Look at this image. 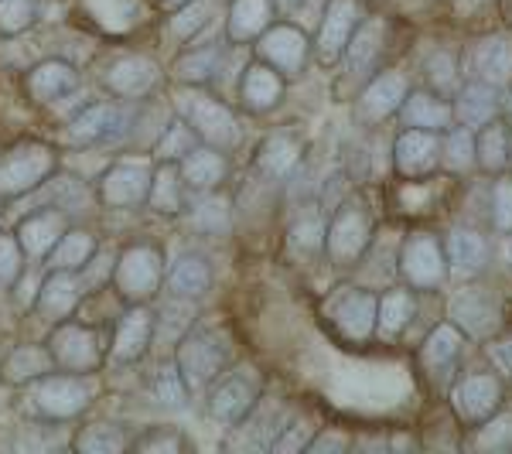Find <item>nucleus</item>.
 I'll use <instances>...</instances> for the list:
<instances>
[{
  "label": "nucleus",
  "mask_w": 512,
  "mask_h": 454,
  "mask_svg": "<svg viewBox=\"0 0 512 454\" xmlns=\"http://www.w3.org/2000/svg\"><path fill=\"white\" fill-rule=\"evenodd\" d=\"M379 233V216L376 205L369 202V195L362 188H352L332 205V216L325 226V253L328 267L335 274H355L362 257L369 253L373 239Z\"/></svg>",
  "instance_id": "nucleus-1"
},
{
  "label": "nucleus",
  "mask_w": 512,
  "mask_h": 454,
  "mask_svg": "<svg viewBox=\"0 0 512 454\" xmlns=\"http://www.w3.org/2000/svg\"><path fill=\"white\" fill-rule=\"evenodd\" d=\"M393 52H396V21L386 18V14L369 11L359 28H355V35L349 38V45H345L342 62H338L342 72L335 79V96L352 99L383 65H390Z\"/></svg>",
  "instance_id": "nucleus-2"
},
{
  "label": "nucleus",
  "mask_w": 512,
  "mask_h": 454,
  "mask_svg": "<svg viewBox=\"0 0 512 454\" xmlns=\"http://www.w3.org/2000/svg\"><path fill=\"white\" fill-rule=\"evenodd\" d=\"M93 403H96V376L52 369L48 376L24 386L21 410L35 424L38 420L41 424H72V420L86 417L93 410Z\"/></svg>",
  "instance_id": "nucleus-3"
},
{
  "label": "nucleus",
  "mask_w": 512,
  "mask_h": 454,
  "mask_svg": "<svg viewBox=\"0 0 512 454\" xmlns=\"http://www.w3.org/2000/svg\"><path fill=\"white\" fill-rule=\"evenodd\" d=\"M175 369L185 379L188 393H205L216 379L233 366V338L226 328L205 325V321H192L175 342Z\"/></svg>",
  "instance_id": "nucleus-4"
},
{
  "label": "nucleus",
  "mask_w": 512,
  "mask_h": 454,
  "mask_svg": "<svg viewBox=\"0 0 512 454\" xmlns=\"http://www.w3.org/2000/svg\"><path fill=\"white\" fill-rule=\"evenodd\" d=\"M171 113L185 120L198 144L219 147V151H233L239 144V117L212 86H175L171 93Z\"/></svg>",
  "instance_id": "nucleus-5"
},
{
  "label": "nucleus",
  "mask_w": 512,
  "mask_h": 454,
  "mask_svg": "<svg viewBox=\"0 0 512 454\" xmlns=\"http://www.w3.org/2000/svg\"><path fill=\"white\" fill-rule=\"evenodd\" d=\"M396 280L417 294H441L451 284L444 233L417 226L396 243Z\"/></svg>",
  "instance_id": "nucleus-6"
},
{
  "label": "nucleus",
  "mask_w": 512,
  "mask_h": 454,
  "mask_svg": "<svg viewBox=\"0 0 512 454\" xmlns=\"http://www.w3.org/2000/svg\"><path fill=\"white\" fill-rule=\"evenodd\" d=\"M164 270H168L164 246L154 239H134L113 260V294L123 304H151L164 291Z\"/></svg>",
  "instance_id": "nucleus-7"
},
{
  "label": "nucleus",
  "mask_w": 512,
  "mask_h": 454,
  "mask_svg": "<svg viewBox=\"0 0 512 454\" xmlns=\"http://www.w3.org/2000/svg\"><path fill=\"white\" fill-rule=\"evenodd\" d=\"M59 147L48 140H18L0 154V202H18L28 192H38L59 171Z\"/></svg>",
  "instance_id": "nucleus-8"
},
{
  "label": "nucleus",
  "mask_w": 512,
  "mask_h": 454,
  "mask_svg": "<svg viewBox=\"0 0 512 454\" xmlns=\"http://www.w3.org/2000/svg\"><path fill=\"white\" fill-rule=\"evenodd\" d=\"M506 396H509V383L489 366V369H472V373L454 376V383L444 393V403H448L454 424L461 431H472V427L489 420L506 403Z\"/></svg>",
  "instance_id": "nucleus-9"
},
{
  "label": "nucleus",
  "mask_w": 512,
  "mask_h": 454,
  "mask_svg": "<svg viewBox=\"0 0 512 454\" xmlns=\"http://www.w3.org/2000/svg\"><path fill=\"white\" fill-rule=\"evenodd\" d=\"M96 82L110 99L120 103H144L164 82V65L147 52H117L99 62Z\"/></svg>",
  "instance_id": "nucleus-10"
},
{
  "label": "nucleus",
  "mask_w": 512,
  "mask_h": 454,
  "mask_svg": "<svg viewBox=\"0 0 512 454\" xmlns=\"http://www.w3.org/2000/svg\"><path fill=\"white\" fill-rule=\"evenodd\" d=\"M48 352L55 359V369L62 373H79V376H96L106 366V338L96 325L82 318H65L55 321L52 332L45 338Z\"/></svg>",
  "instance_id": "nucleus-11"
},
{
  "label": "nucleus",
  "mask_w": 512,
  "mask_h": 454,
  "mask_svg": "<svg viewBox=\"0 0 512 454\" xmlns=\"http://www.w3.org/2000/svg\"><path fill=\"white\" fill-rule=\"evenodd\" d=\"M250 48H253V59L267 62L270 69L280 72L287 82L301 79L304 72H308V65L315 62L311 31H304L301 24L291 18H277Z\"/></svg>",
  "instance_id": "nucleus-12"
},
{
  "label": "nucleus",
  "mask_w": 512,
  "mask_h": 454,
  "mask_svg": "<svg viewBox=\"0 0 512 454\" xmlns=\"http://www.w3.org/2000/svg\"><path fill=\"white\" fill-rule=\"evenodd\" d=\"M468 335L454 325L451 318H441L431 332L424 335V342L417 345V369L424 376V383L434 393H448L454 376L461 373V359H465Z\"/></svg>",
  "instance_id": "nucleus-13"
},
{
  "label": "nucleus",
  "mask_w": 512,
  "mask_h": 454,
  "mask_svg": "<svg viewBox=\"0 0 512 454\" xmlns=\"http://www.w3.org/2000/svg\"><path fill=\"white\" fill-rule=\"evenodd\" d=\"M376 301L379 294L366 284H345L325 301L328 328L342 338L345 345H369L376 338Z\"/></svg>",
  "instance_id": "nucleus-14"
},
{
  "label": "nucleus",
  "mask_w": 512,
  "mask_h": 454,
  "mask_svg": "<svg viewBox=\"0 0 512 454\" xmlns=\"http://www.w3.org/2000/svg\"><path fill=\"white\" fill-rule=\"evenodd\" d=\"M444 318H451L468 342H485L502 328V294L482 280H461V287L448 297Z\"/></svg>",
  "instance_id": "nucleus-15"
},
{
  "label": "nucleus",
  "mask_w": 512,
  "mask_h": 454,
  "mask_svg": "<svg viewBox=\"0 0 512 454\" xmlns=\"http://www.w3.org/2000/svg\"><path fill=\"white\" fill-rule=\"evenodd\" d=\"M410 86H414V82H410L407 69H400V65H383V69L352 96V120L359 123L362 130H379L383 123L396 120Z\"/></svg>",
  "instance_id": "nucleus-16"
},
{
  "label": "nucleus",
  "mask_w": 512,
  "mask_h": 454,
  "mask_svg": "<svg viewBox=\"0 0 512 454\" xmlns=\"http://www.w3.org/2000/svg\"><path fill=\"white\" fill-rule=\"evenodd\" d=\"M263 396V373L256 366H229L216 383L205 390V414L216 424L236 427Z\"/></svg>",
  "instance_id": "nucleus-17"
},
{
  "label": "nucleus",
  "mask_w": 512,
  "mask_h": 454,
  "mask_svg": "<svg viewBox=\"0 0 512 454\" xmlns=\"http://www.w3.org/2000/svg\"><path fill=\"white\" fill-rule=\"evenodd\" d=\"M154 161H113L103 168V175L93 181V198L103 209L113 212H137L144 209L151 192Z\"/></svg>",
  "instance_id": "nucleus-18"
},
{
  "label": "nucleus",
  "mask_w": 512,
  "mask_h": 454,
  "mask_svg": "<svg viewBox=\"0 0 512 454\" xmlns=\"http://www.w3.org/2000/svg\"><path fill=\"white\" fill-rule=\"evenodd\" d=\"M369 14L366 0H325L321 7L318 28L311 31V48H315V62L321 69H335L342 62V52L355 35V28Z\"/></svg>",
  "instance_id": "nucleus-19"
},
{
  "label": "nucleus",
  "mask_w": 512,
  "mask_h": 454,
  "mask_svg": "<svg viewBox=\"0 0 512 454\" xmlns=\"http://www.w3.org/2000/svg\"><path fill=\"white\" fill-rule=\"evenodd\" d=\"M461 79H478L506 93L512 86V28L485 31L461 48Z\"/></svg>",
  "instance_id": "nucleus-20"
},
{
  "label": "nucleus",
  "mask_w": 512,
  "mask_h": 454,
  "mask_svg": "<svg viewBox=\"0 0 512 454\" xmlns=\"http://www.w3.org/2000/svg\"><path fill=\"white\" fill-rule=\"evenodd\" d=\"M154 335H158V311L151 304H123V315L113 321L106 362L110 366H137L151 352Z\"/></svg>",
  "instance_id": "nucleus-21"
},
{
  "label": "nucleus",
  "mask_w": 512,
  "mask_h": 454,
  "mask_svg": "<svg viewBox=\"0 0 512 454\" xmlns=\"http://www.w3.org/2000/svg\"><path fill=\"white\" fill-rule=\"evenodd\" d=\"M304 151H308V134L297 123H284V127H274L267 137L260 140L253 154V175L260 181H274V185H284V181L294 178V171L301 168Z\"/></svg>",
  "instance_id": "nucleus-22"
},
{
  "label": "nucleus",
  "mask_w": 512,
  "mask_h": 454,
  "mask_svg": "<svg viewBox=\"0 0 512 454\" xmlns=\"http://www.w3.org/2000/svg\"><path fill=\"white\" fill-rule=\"evenodd\" d=\"M127 103L120 99H96L65 123V144L72 147H99L127 134Z\"/></svg>",
  "instance_id": "nucleus-23"
},
{
  "label": "nucleus",
  "mask_w": 512,
  "mask_h": 454,
  "mask_svg": "<svg viewBox=\"0 0 512 454\" xmlns=\"http://www.w3.org/2000/svg\"><path fill=\"white\" fill-rule=\"evenodd\" d=\"M393 175L396 181H417L431 178L441 171V134L431 130L400 127L393 137Z\"/></svg>",
  "instance_id": "nucleus-24"
},
{
  "label": "nucleus",
  "mask_w": 512,
  "mask_h": 454,
  "mask_svg": "<svg viewBox=\"0 0 512 454\" xmlns=\"http://www.w3.org/2000/svg\"><path fill=\"white\" fill-rule=\"evenodd\" d=\"M287 82L280 72L270 69L267 62L260 59H246L243 72H239V82H236V99H239V110L246 117H267L274 113L287 96Z\"/></svg>",
  "instance_id": "nucleus-25"
},
{
  "label": "nucleus",
  "mask_w": 512,
  "mask_h": 454,
  "mask_svg": "<svg viewBox=\"0 0 512 454\" xmlns=\"http://www.w3.org/2000/svg\"><path fill=\"white\" fill-rule=\"evenodd\" d=\"M444 253H448V270L451 280H475L489 270L492 260V246L489 236L482 229L468 226V222H458L444 233Z\"/></svg>",
  "instance_id": "nucleus-26"
},
{
  "label": "nucleus",
  "mask_w": 512,
  "mask_h": 454,
  "mask_svg": "<svg viewBox=\"0 0 512 454\" xmlns=\"http://www.w3.org/2000/svg\"><path fill=\"white\" fill-rule=\"evenodd\" d=\"M229 45L222 41H209V45H185L168 65V79L175 86H212L222 69H226Z\"/></svg>",
  "instance_id": "nucleus-27"
},
{
  "label": "nucleus",
  "mask_w": 512,
  "mask_h": 454,
  "mask_svg": "<svg viewBox=\"0 0 512 454\" xmlns=\"http://www.w3.org/2000/svg\"><path fill=\"white\" fill-rule=\"evenodd\" d=\"M82 86V76L72 62L65 59H41L24 72L21 89L24 96L31 99L35 106H52L62 103L65 96H72Z\"/></svg>",
  "instance_id": "nucleus-28"
},
{
  "label": "nucleus",
  "mask_w": 512,
  "mask_h": 454,
  "mask_svg": "<svg viewBox=\"0 0 512 454\" xmlns=\"http://www.w3.org/2000/svg\"><path fill=\"white\" fill-rule=\"evenodd\" d=\"M188 233L205 239H226L236 229V202L222 188L216 192H202L188 198V209L181 212Z\"/></svg>",
  "instance_id": "nucleus-29"
},
{
  "label": "nucleus",
  "mask_w": 512,
  "mask_h": 454,
  "mask_svg": "<svg viewBox=\"0 0 512 454\" xmlns=\"http://www.w3.org/2000/svg\"><path fill=\"white\" fill-rule=\"evenodd\" d=\"M212 284H216L212 260L198 250L178 253V257L168 263V270H164V291H168L171 301L195 304L212 291Z\"/></svg>",
  "instance_id": "nucleus-30"
},
{
  "label": "nucleus",
  "mask_w": 512,
  "mask_h": 454,
  "mask_svg": "<svg viewBox=\"0 0 512 454\" xmlns=\"http://www.w3.org/2000/svg\"><path fill=\"white\" fill-rule=\"evenodd\" d=\"M82 297H86V287H82L79 274H69V270H45L31 311H35V318L55 325V321L76 315Z\"/></svg>",
  "instance_id": "nucleus-31"
},
{
  "label": "nucleus",
  "mask_w": 512,
  "mask_h": 454,
  "mask_svg": "<svg viewBox=\"0 0 512 454\" xmlns=\"http://www.w3.org/2000/svg\"><path fill=\"white\" fill-rule=\"evenodd\" d=\"M69 226H72V216H65V212L55 209V205H41V209L18 219L14 236H18L24 257H28L31 263H41L48 253H52V246L59 243V236Z\"/></svg>",
  "instance_id": "nucleus-32"
},
{
  "label": "nucleus",
  "mask_w": 512,
  "mask_h": 454,
  "mask_svg": "<svg viewBox=\"0 0 512 454\" xmlns=\"http://www.w3.org/2000/svg\"><path fill=\"white\" fill-rule=\"evenodd\" d=\"M417 315H420L417 291H410V287H403V284L386 287L376 301V338L373 342H383V345L400 342V338L410 332V325L417 321Z\"/></svg>",
  "instance_id": "nucleus-33"
},
{
  "label": "nucleus",
  "mask_w": 512,
  "mask_h": 454,
  "mask_svg": "<svg viewBox=\"0 0 512 454\" xmlns=\"http://www.w3.org/2000/svg\"><path fill=\"white\" fill-rule=\"evenodd\" d=\"M181 181H185L188 195H202V192H216L233 175V161H229V151H219V147L209 144H195L185 158L178 161Z\"/></svg>",
  "instance_id": "nucleus-34"
},
{
  "label": "nucleus",
  "mask_w": 512,
  "mask_h": 454,
  "mask_svg": "<svg viewBox=\"0 0 512 454\" xmlns=\"http://www.w3.org/2000/svg\"><path fill=\"white\" fill-rule=\"evenodd\" d=\"M396 123H400V127L444 134V130L454 127V103H451V96H441L427 86H410L400 113H396Z\"/></svg>",
  "instance_id": "nucleus-35"
},
{
  "label": "nucleus",
  "mask_w": 512,
  "mask_h": 454,
  "mask_svg": "<svg viewBox=\"0 0 512 454\" xmlns=\"http://www.w3.org/2000/svg\"><path fill=\"white\" fill-rule=\"evenodd\" d=\"M274 21H277V11L270 0H229L222 38H226L229 48H250Z\"/></svg>",
  "instance_id": "nucleus-36"
},
{
  "label": "nucleus",
  "mask_w": 512,
  "mask_h": 454,
  "mask_svg": "<svg viewBox=\"0 0 512 454\" xmlns=\"http://www.w3.org/2000/svg\"><path fill=\"white\" fill-rule=\"evenodd\" d=\"M454 181H458V178L444 175V171H437V175H431V178L400 181V185H396V195H393V205L403 212V216H410V219L434 216V212L441 209L444 202H448Z\"/></svg>",
  "instance_id": "nucleus-37"
},
{
  "label": "nucleus",
  "mask_w": 512,
  "mask_h": 454,
  "mask_svg": "<svg viewBox=\"0 0 512 454\" xmlns=\"http://www.w3.org/2000/svg\"><path fill=\"white\" fill-rule=\"evenodd\" d=\"M475 171L482 178H495L512 171V127L502 117L475 130Z\"/></svg>",
  "instance_id": "nucleus-38"
},
{
  "label": "nucleus",
  "mask_w": 512,
  "mask_h": 454,
  "mask_svg": "<svg viewBox=\"0 0 512 454\" xmlns=\"http://www.w3.org/2000/svg\"><path fill=\"white\" fill-rule=\"evenodd\" d=\"M451 103H454V123H461L468 130H478L482 123L502 117V89L485 86L478 79H461Z\"/></svg>",
  "instance_id": "nucleus-39"
},
{
  "label": "nucleus",
  "mask_w": 512,
  "mask_h": 454,
  "mask_svg": "<svg viewBox=\"0 0 512 454\" xmlns=\"http://www.w3.org/2000/svg\"><path fill=\"white\" fill-rule=\"evenodd\" d=\"M55 369V359L48 352L45 342H21L0 359V386H11V390H24L28 383L48 376Z\"/></svg>",
  "instance_id": "nucleus-40"
},
{
  "label": "nucleus",
  "mask_w": 512,
  "mask_h": 454,
  "mask_svg": "<svg viewBox=\"0 0 512 454\" xmlns=\"http://www.w3.org/2000/svg\"><path fill=\"white\" fill-rule=\"evenodd\" d=\"M188 188L181 181L178 164L171 161H154V175H151V192H147L144 209H151L161 219H181V212L188 209Z\"/></svg>",
  "instance_id": "nucleus-41"
},
{
  "label": "nucleus",
  "mask_w": 512,
  "mask_h": 454,
  "mask_svg": "<svg viewBox=\"0 0 512 454\" xmlns=\"http://www.w3.org/2000/svg\"><path fill=\"white\" fill-rule=\"evenodd\" d=\"M96 253H99V236L93 233V229L76 226V222H72V226L59 236V243L52 246V253L41 260V267H45V270H69V274H82Z\"/></svg>",
  "instance_id": "nucleus-42"
},
{
  "label": "nucleus",
  "mask_w": 512,
  "mask_h": 454,
  "mask_svg": "<svg viewBox=\"0 0 512 454\" xmlns=\"http://www.w3.org/2000/svg\"><path fill=\"white\" fill-rule=\"evenodd\" d=\"M325 226H328L325 202L311 198V202L297 205L291 226H287V239H291V246L301 257H321L325 253Z\"/></svg>",
  "instance_id": "nucleus-43"
},
{
  "label": "nucleus",
  "mask_w": 512,
  "mask_h": 454,
  "mask_svg": "<svg viewBox=\"0 0 512 454\" xmlns=\"http://www.w3.org/2000/svg\"><path fill=\"white\" fill-rule=\"evenodd\" d=\"M216 0H192V4L178 7V11H168L164 14V24H161V35L168 41L171 48H185L202 35L205 28L216 18Z\"/></svg>",
  "instance_id": "nucleus-44"
},
{
  "label": "nucleus",
  "mask_w": 512,
  "mask_h": 454,
  "mask_svg": "<svg viewBox=\"0 0 512 454\" xmlns=\"http://www.w3.org/2000/svg\"><path fill=\"white\" fill-rule=\"evenodd\" d=\"M130 441H134V431L127 424H117V420H93V424H82L76 434H72L69 448L79 454H120L130 451Z\"/></svg>",
  "instance_id": "nucleus-45"
},
{
  "label": "nucleus",
  "mask_w": 512,
  "mask_h": 454,
  "mask_svg": "<svg viewBox=\"0 0 512 454\" xmlns=\"http://www.w3.org/2000/svg\"><path fill=\"white\" fill-rule=\"evenodd\" d=\"M420 86L434 89L441 96H454L461 86V48L434 45L431 52L420 59Z\"/></svg>",
  "instance_id": "nucleus-46"
},
{
  "label": "nucleus",
  "mask_w": 512,
  "mask_h": 454,
  "mask_svg": "<svg viewBox=\"0 0 512 454\" xmlns=\"http://www.w3.org/2000/svg\"><path fill=\"white\" fill-rule=\"evenodd\" d=\"M441 171L451 178H468L475 171V130L454 123L441 134Z\"/></svg>",
  "instance_id": "nucleus-47"
},
{
  "label": "nucleus",
  "mask_w": 512,
  "mask_h": 454,
  "mask_svg": "<svg viewBox=\"0 0 512 454\" xmlns=\"http://www.w3.org/2000/svg\"><path fill=\"white\" fill-rule=\"evenodd\" d=\"M468 448L478 454H512V407L499 410L468 431Z\"/></svg>",
  "instance_id": "nucleus-48"
},
{
  "label": "nucleus",
  "mask_w": 512,
  "mask_h": 454,
  "mask_svg": "<svg viewBox=\"0 0 512 454\" xmlns=\"http://www.w3.org/2000/svg\"><path fill=\"white\" fill-rule=\"evenodd\" d=\"M195 144H198V140H195L192 130L185 127V120L171 113V117L158 127V137L151 140V161H171V164H178L188 151H192Z\"/></svg>",
  "instance_id": "nucleus-49"
},
{
  "label": "nucleus",
  "mask_w": 512,
  "mask_h": 454,
  "mask_svg": "<svg viewBox=\"0 0 512 454\" xmlns=\"http://www.w3.org/2000/svg\"><path fill=\"white\" fill-rule=\"evenodd\" d=\"M130 451H140V454H185V451H195V441L175 424H151L144 434H134Z\"/></svg>",
  "instance_id": "nucleus-50"
},
{
  "label": "nucleus",
  "mask_w": 512,
  "mask_h": 454,
  "mask_svg": "<svg viewBox=\"0 0 512 454\" xmlns=\"http://www.w3.org/2000/svg\"><path fill=\"white\" fill-rule=\"evenodd\" d=\"M485 222L495 236L512 233V171L506 175H495L489 185V202H485Z\"/></svg>",
  "instance_id": "nucleus-51"
},
{
  "label": "nucleus",
  "mask_w": 512,
  "mask_h": 454,
  "mask_svg": "<svg viewBox=\"0 0 512 454\" xmlns=\"http://www.w3.org/2000/svg\"><path fill=\"white\" fill-rule=\"evenodd\" d=\"M151 393L154 400L161 403V407L168 410H185L188 400H192V393H188L185 379H181V373L175 369V359L161 362L158 373H154V383H151Z\"/></svg>",
  "instance_id": "nucleus-52"
},
{
  "label": "nucleus",
  "mask_w": 512,
  "mask_h": 454,
  "mask_svg": "<svg viewBox=\"0 0 512 454\" xmlns=\"http://www.w3.org/2000/svg\"><path fill=\"white\" fill-rule=\"evenodd\" d=\"M41 18V0H0V38L28 35Z\"/></svg>",
  "instance_id": "nucleus-53"
},
{
  "label": "nucleus",
  "mask_w": 512,
  "mask_h": 454,
  "mask_svg": "<svg viewBox=\"0 0 512 454\" xmlns=\"http://www.w3.org/2000/svg\"><path fill=\"white\" fill-rule=\"evenodd\" d=\"M41 188H48V192H52V205H55V209H62L65 216H72V212L86 205V185H82L76 175L62 171V168L55 171V175L48 178Z\"/></svg>",
  "instance_id": "nucleus-54"
},
{
  "label": "nucleus",
  "mask_w": 512,
  "mask_h": 454,
  "mask_svg": "<svg viewBox=\"0 0 512 454\" xmlns=\"http://www.w3.org/2000/svg\"><path fill=\"white\" fill-rule=\"evenodd\" d=\"M28 257H24L18 236H14V229L7 233V229H0V287H7L11 291L14 280L24 274V267H28Z\"/></svg>",
  "instance_id": "nucleus-55"
},
{
  "label": "nucleus",
  "mask_w": 512,
  "mask_h": 454,
  "mask_svg": "<svg viewBox=\"0 0 512 454\" xmlns=\"http://www.w3.org/2000/svg\"><path fill=\"white\" fill-rule=\"evenodd\" d=\"M318 427L311 424V417L308 414H291V420L284 424V431L277 434V441H274V448L270 451H304V444L311 441V434H315Z\"/></svg>",
  "instance_id": "nucleus-56"
},
{
  "label": "nucleus",
  "mask_w": 512,
  "mask_h": 454,
  "mask_svg": "<svg viewBox=\"0 0 512 454\" xmlns=\"http://www.w3.org/2000/svg\"><path fill=\"white\" fill-rule=\"evenodd\" d=\"M482 352H485V359L492 362L495 373L509 383V379H512V328H509V332H502V328H499L495 335L485 338Z\"/></svg>",
  "instance_id": "nucleus-57"
},
{
  "label": "nucleus",
  "mask_w": 512,
  "mask_h": 454,
  "mask_svg": "<svg viewBox=\"0 0 512 454\" xmlns=\"http://www.w3.org/2000/svg\"><path fill=\"white\" fill-rule=\"evenodd\" d=\"M352 441L355 437L349 431H342V427H318L311 434V441L304 444V454H345L352 451Z\"/></svg>",
  "instance_id": "nucleus-58"
},
{
  "label": "nucleus",
  "mask_w": 512,
  "mask_h": 454,
  "mask_svg": "<svg viewBox=\"0 0 512 454\" xmlns=\"http://www.w3.org/2000/svg\"><path fill=\"white\" fill-rule=\"evenodd\" d=\"M417 448H424V444H420L414 434H407V431L390 434V451H417Z\"/></svg>",
  "instance_id": "nucleus-59"
},
{
  "label": "nucleus",
  "mask_w": 512,
  "mask_h": 454,
  "mask_svg": "<svg viewBox=\"0 0 512 454\" xmlns=\"http://www.w3.org/2000/svg\"><path fill=\"white\" fill-rule=\"evenodd\" d=\"M270 4H274L277 18H294V14H301L311 0H270Z\"/></svg>",
  "instance_id": "nucleus-60"
},
{
  "label": "nucleus",
  "mask_w": 512,
  "mask_h": 454,
  "mask_svg": "<svg viewBox=\"0 0 512 454\" xmlns=\"http://www.w3.org/2000/svg\"><path fill=\"white\" fill-rule=\"evenodd\" d=\"M502 120H506L509 127H512V86L506 89V93H502Z\"/></svg>",
  "instance_id": "nucleus-61"
},
{
  "label": "nucleus",
  "mask_w": 512,
  "mask_h": 454,
  "mask_svg": "<svg viewBox=\"0 0 512 454\" xmlns=\"http://www.w3.org/2000/svg\"><path fill=\"white\" fill-rule=\"evenodd\" d=\"M185 4H192V0H158V7L164 14L168 11H178V7H185Z\"/></svg>",
  "instance_id": "nucleus-62"
},
{
  "label": "nucleus",
  "mask_w": 512,
  "mask_h": 454,
  "mask_svg": "<svg viewBox=\"0 0 512 454\" xmlns=\"http://www.w3.org/2000/svg\"><path fill=\"white\" fill-rule=\"evenodd\" d=\"M509 239H512V233H509Z\"/></svg>",
  "instance_id": "nucleus-63"
},
{
  "label": "nucleus",
  "mask_w": 512,
  "mask_h": 454,
  "mask_svg": "<svg viewBox=\"0 0 512 454\" xmlns=\"http://www.w3.org/2000/svg\"><path fill=\"white\" fill-rule=\"evenodd\" d=\"M509 383H512V379H509Z\"/></svg>",
  "instance_id": "nucleus-64"
}]
</instances>
